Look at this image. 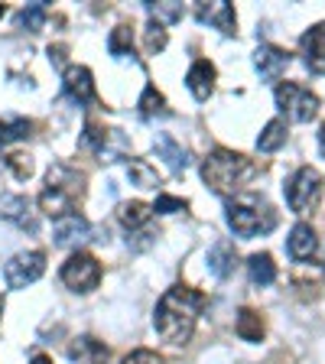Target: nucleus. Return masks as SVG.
<instances>
[{
  "instance_id": "f8f14e48",
  "label": "nucleus",
  "mask_w": 325,
  "mask_h": 364,
  "mask_svg": "<svg viewBox=\"0 0 325 364\" xmlns=\"http://www.w3.org/2000/svg\"><path fill=\"white\" fill-rule=\"evenodd\" d=\"M198 23H205V26H215V30H221L225 36H231L238 26V16H235V7L228 4V0H215V4H198L196 10Z\"/></svg>"
},
{
  "instance_id": "dca6fc26",
  "label": "nucleus",
  "mask_w": 325,
  "mask_h": 364,
  "mask_svg": "<svg viewBox=\"0 0 325 364\" xmlns=\"http://www.w3.org/2000/svg\"><path fill=\"white\" fill-rule=\"evenodd\" d=\"M319 247V237H316V228L306 225V221H299V225H293V231H289L287 237V250L293 260H309L312 254H316Z\"/></svg>"
},
{
  "instance_id": "bb28decb",
  "label": "nucleus",
  "mask_w": 325,
  "mask_h": 364,
  "mask_svg": "<svg viewBox=\"0 0 325 364\" xmlns=\"http://www.w3.org/2000/svg\"><path fill=\"white\" fill-rule=\"evenodd\" d=\"M33 124L26 117H0V144H16L23 136H30Z\"/></svg>"
},
{
  "instance_id": "39448f33",
  "label": "nucleus",
  "mask_w": 325,
  "mask_h": 364,
  "mask_svg": "<svg viewBox=\"0 0 325 364\" xmlns=\"http://www.w3.org/2000/svg\"><path fill=\"white\" fill-rule=\"evenodd\" d=\"M283 192H287V205L296 215H309L322 198V176L312 166H299L283 186Z\"/></svg>"
},
{
  "instance_id": "a211bd4d",
  "label": "nucleus",
  "mask_w": 325,
  "mask_h": 364,
  "mask_svg": "<svg viewBox=\"0 0 325 364\" xmlns=\"http://www.w3.org/2000/svg\"><path fill=\"white\" fill-rule=\"evenodd\" d=\"M235 264H238V250L231 241H215L212 250H208V270L218 277V280H225V277H231L235 273Z\"/></svg>"
},
{
  "instance_id": "2eb2a0df",
  "label": "nucleus",
  "mask_w": 325,
  "mask_h": 364,
  "mask_svg": "<svg viewBox=\"0 0 325 364\" xmlns=\"http://www.w3.org/2000/svg\"><path fill=\"white\" fill-rule=\"evenodd\" d=\"M215 65L208 59H198V62H192V68L186 72V85H189V91H192V98L196 101H208V95L215 91Z\"/></svg>"
},
{
  "instance_id": "c85d7f7f",
  "label": "nucleus",
  "mask_w": 325,
  "mask_h": 364,
  "mask_svg": "<svg viewBox=\"0 0 325 364\" xmlns=\"http://www.w3.org/2000/svg\"><path fill=\"white\" fill-rule=\"evenodd\" d=\"M166 43H169L166 26H163V23H156V20L146 23V30H144V46H146V53H150V55L163 53V49H166Z\"/></svg>"
},
{
  "instance_id": "f3484780",
  "label": "nucleus",
  "mask_w": 325,
  "mask_h": 364,
  "mask_svg": "<svg viewBox=\"0 0 325 364\" xmlns=\"http://www.w3.org/2000/svg\"><path fill=\"white\" fill-rule=\"evenodd\" d=\"M68 361L72 364H105L107 361V348L101 345L98 338L91 335H82L68 345Z\"/></svg>"
},
{
  "instance_id": "5701e85b",
  "label": "nucleus",
  "mask_w": 325,
  "mask_h": 364,
  "mask_svg": "<svg viewBox=\"0 0 325 364\" xmlns=\"http://www.w3.org/2000/svg\"><path fill=\"white\" fill-rule=\"evenodd\" d=\"M287 121H280V117H277V121H270L267 124L264 130H260V136H257V150L260 153H273V150H280L283 144H287Z\"/></svg>"
},
{
  "instance_id": "20e7f679",
  "label": "nucleus",
  "mask_w": 325,
  "mask_h": 364,
  "mask_svg": "<svg viewBox=\"0 0 325 364\" xmlns=\"http://www.w3.org/2000/svg\"><path fill=\"white\" fill-rule=\"evenodd\" d=\"M225 218H228V228L235 237H257V235H267L273 231L277 225V215L267 202L260 198H238V202H228L225 205Z\"/></svg>"
},
{
  "instance_id": "473e14b6",
  "label": "nucleus",
  "mask_w": 325,
  "mask_h": 364,
  "mask_svg": "<svg viewBox=\"0 0 325 364\" xmlns=\"http://www.w3.org/2000/svg\"><path fill=\"white\" fill-rule=\"evenodd\" d=\"M124 364H166V361H163V355H156L150 348H137L124 358Z\"/></svg>"
},
{
  "instance_id": "c9c22d12",
  "label": "nucleus",
  "mask_w": 325,
  "mask_h": 364,
  "mask_svg": "<svg viewBox=\"0 0 325 364\" xmlns=\"http://www.w3.org/2000/svg\"><path fill=\"white\" fill-rule=\"evenodd\" d=\"M319 150H322V156H325V124H322V130H319Z\"/></svg>"
},
{
  "instance_id": "c756f323",
  "label": "nucleus",
  "mask_w": 325,
  "mask_h": 364,
  "mask_svg": "<svg viewBox=\"0 0 325 364\" xmlns=\"http://www.w3.org/2000/svg\"><path fill=\"white\" fill-rule=\"evenodd\" d=\"M43 23H46V0H36L20 14V26H26L30 33L43 30Z\"/></svg>"
},
{
  "instance_id": "2f4dec72",
  "label": "nucleus",
  "mask_w": 325,
  "mask_h": 364,
  "mask_svg": "<svg viewBox=\"0 0 325 364\" xmlns=\"http://www.w3.org/2000/svg\"><path fill=\"white\" fill-rule=\"evenodd\" d=\"M7 166H10V173H14L16 179H30L33 176V159L26 156V153H10Z\"/></svg>"
},
{
  "instance_id": "423d86ee",
  "label": "nucleus",
  "mask_w": 325,
  "mask_h": 364,
  "mask_svg": "<svg viewBox=\"0 0 325 364\" xmlns=\"http://www.w3.org/2000/svg\"><path fill=\"white\" fill-rule=\"evenodd\" d=\"M273 95H277V105H280V111L287 114L289 121H296V124H309L312 117L319 114V98L312 95L309 88H303V85L280 82Z\"/></svg>"
},
{
  "instance_id": "393cba45",
  "label": "nucleus",
  "mask_w": 325,
  "mask_h": 364,
  "mask_svg": "<svg viewBox=\"0 0 325 364\" xmlns=\"http://www.w3.org/2000/svg\"><path fill=\"white\" fill-rule=\"evenodd\" d=\"M127 176H130V182H134L137 189H156V186H159L156 169H153L146 159H130V163H127Z\"/></svg>"
},
{
  "instance_id": "6ab92c4d",
  "label": "nucleus",
  "mask_w": 325,
  "mask_h": 364,
  "mask_svg": "<svg viewBox=\"0 0 325 364\" xmlns=\"http://www.w3.org/2000/svg\"><path fill=\"white\" fill-rule=\"evenodd\" d=\"M153 150H156V156L166 159L173 173H182V169L189 166V153H186V146H182L179 140H176V136L159 134L156 140H153Z\"/></svg>"
},
{
  "instance_id": "ddd939ff",
  "label": "nucleus",
  "mask_w": 325,
  "mask_h": 364,
  "mask_svg": "<svg viewBox=\"0 0 325 364\" xmlns=\"http://www.w3.org/2000/svg\"><path fill=\"white\" fill-rule=\"evenodd\" d=\"M289 65V55L283 53L280 46H260L257 53H254V68H257V75L264 78V82H277V78L287 72Z\"/></svg>"
},
{
  "instance_id": "aec40b11",
  "label": "nucleus",
  "mask_w": 325,
  "mask_h": 364,
  "mask_svg": "<svg viewBox=\"0 0 325 364\" xmlns=\"http://www.w3.org/2000/svg\"><path fill=\"white\" fill-rule=\"evenodd\" d=\"M150 218H153V205H146V202H121L117 205V221H121L127 231L144 228Z\"/></svg>"
},
{
  "instance_id": "cd10ccee",
  "label": "nucleus",
  "mask_w": 325,
  "mask_h": 364,
  "mask_svg": "<svg viewBox=\"0 0 325 364\" xmlns=\"http://www.w3.org/2000/svg\"><path fill=\"white\" fill-rule=\"evenodd\" d=\"M107 53L117 55V59L134 55V36H130V26H114L111 36H107Z\"/></svg>"
},
{
  "instance_id": "7c9ffc66",
  "label": "nucleus",
  "mask_w": 325,
  "mask_h": 364,
  "mask_svg": "<svg viewBox=\"0 0 325 364\" xmlns=\"http://www.w3.org/2000/svg\"><path fill=\"white\" fill-rule=\"evenodd\" d=\"M146 10L153 14V20L156 23H176V20H182V4H146Z\"/></svg>"
},
{
  "instance_id": "72a5a7b5",
  "label": "nucleus",
  "mask_w": 325,
  "mask_h": 364,
  "mask_svg": "<svg viewBox=\"0 0 325 364\" xmlns=\"http://www.w3.org/2000/svg\"><path fill=\"white\" fill-rule=\"evenodd\" d=\"M153 212H159V215L186 212V202H182V198H176V196H159V198H156V205H153Z\"/></svg>"
},
{
  "instance_id": "9b49d317",
  "label": "nucleus",
  "mask_w": 325,
  "mask_h": 364,
  "mask_svg": "<svg viewBox=\"0 0 325 364\" xmlns=\"http://www.w3.org/2000/svg\"><path fill=\"white\" fill-rule=\"evenodd\" d=\"M53 237L59 247H75V244H82L91 237V225H88V218H82L78 212L62 215V218H55V225H53Z\"/></svg>"
},
{
  "instance_id": "6e6552de",
  "label": "nucleus",
  "mask_w": 325,
  "mask_h": 364,
  "mask_svg": "<svg viewBox=\"0 0 325 364\" xmlns=\"http://www.w3.org/2000/svg\"><path fill=\"white\" fill-rule=\"evenodd\" d=\"M46 270V254L43 250H23V254H14L4 267V280H7L10 289H26L43 277Z\"/></svg>"
},
{
  "instance_id": "e433bc0d",
  "label": "nucleus",
  "mask_w": 325,
  "mask_h": 364,
  "mask_svg": "<svg viewBox=\"0 0 325 364\" xmlns=\"http://www.w3.org/2000/svg\"><path fill=\"white\" fill-rule=\"evenodd\" d=\"M0 16H4V4H0Z\"/></svg>"
},
{
  "instance_id": "7ed1b4c3",
  "label": "nucleus",
  "mask_w": 325,
  "mask_h": 364,
  "mask_svg": "<svg viewBox=\"0 0 325 364\" xmlns=\"http://www.w3.org/2000/svg\"><path fill=\"white\" fill-rule=\"evenodd\" d=\"M85 192V176L78 169L65 166V163H55L46 176V189L39 196V208H43L49 218H62V215H72L75 202Z\"/></svg>"
},
{
  "instance_id": "f257e3e1",
  "label": "nucleus",
  "mask_w": 325,
  "mask_h": 364,
  "mask_svg": "<svg viewBox=\"0 0 325 364\" xmlns=\"http://www.w3.org/2000/svg\"><path fill=\"white\" fill-rule=\"evenodd\" d=\"M205 306V296L198 289L189 287H173L163 293V299L156 303V316H153V326L169 345H186L196 328V318Z\"/></svg>"
},
{
  "instance_id": "4468645a",
  "label": "nucleus",
  "mask_w": 325,
  "mask_h": 364,
  "mask_svg": "<svg viewBox=\"0 0 325 364\" xmlns=\"http://www.w3.org/2000/svg\"><path fill=\"white\" fill-rule=\"evenodd\" d=\"M62 88H65V95L75 101V105H91V101H95V82H91V72L85 65L65 68Z\"/></svg>"
},
{
  "instance_id": "a878e982",
  "label": "nucleus",
  "mask_w": 325,
  "mask_h": 364,
  "mask_svg": "<svg viewBox=\"0 0 325 364\" xmlns=\"http://www.w3.org/2000/svg\"><path fill=\"white\" fill-rule=\"evenodd\" d=\"M111 136H114V130H105L98 121H88V124H85V134H82V144L88 146V150H95V153H101V156H105L107 144H111Z\"/></svg>"
},
{
  "instance_id": "f03ea898",
  "label": "nucleus",
  "mask_w": 325,
  "mask_h": 364,
  "mask_svg": "<svg viewBox=\"0 0 325 364\" xmlns=\"http://www.w3.org/2000/svg\"><path fill=\"white\" fill-rule=\"evenodd\" d=\"M254 173H257V166H254L244 153L225 150V146L212 150L208 156L202 159L205 186H208L212 192H218V196H228V192L244 189V182L254 179Z\"/></svg>"
},
{
  "instance_id": "4be33fe9",
  "label": "nucleus",
  "mask_w": 325,
  "mask_h": 364,
  "mask_svg": "<svg viewBox=\"0 0 325 364\" xmlns=\"http://www.w3.org/2000/svg\"><path fill=\"white\" fill-rule=\"evenodd\" d=\"M235 332L241 335L244 341H260L264 338V316L257 309H241L235 322Z\"/></svg>"
},
{
  "instance_id": "412c9836",
  "label": "nucleus",
  "mask_w": 325,
  "mask_h": 364,
  "mask_svg": "<svg viewBox=\"0 0 325 364\" xmlns=\"http://www.w3.org/2000/svg\"><path fill=\"white\" fill-rule=\"evenodd\" d=\"M247 273L254 287H270L277 280V264H273L270 254H250L247 257Z\"/></svg>"
},
{
  "instance_id": "0eeeda50",
  "label": "nucleus",
  "mask_w": 325,
  "mask_h": 364,
  "mask_svg": "<svg viewBox=\"0 0 325 364\" xmlns=\"http://www.w3.org/2000/svg\"><path fill=\"white\" fill-rule=\"evenodd\" d=\"M62 283L72 287L75 293H91L101 283V264L91 254H85V250H75L62 264Z\"/></svg>"
},
{
  "instance_id": "1a4fd4ad",
  "label": "nucleus",
  "mask_w": 325,
  "mask_h": 364,
  "mask_svg": "<svg viewBox=\"0 0 325 364\" xmlns=\"http://www.w3.org/2000/svg\"><path fill=\"white\" fill-rule=\"evenodd\" d=\"M0 218L16 225L20 231H30L36 235L39 231V221H36V212H33V202L26 196H7L0 198Z\"/></svg>"
},
{
  "instance_id": "4c0bfd02",
  "label": "nucleus",
  "mask_w": 325,
  "mask_h": 364,
  "mask_svg": "<svg viewBox=\"0 0 325 364\" xmlns=\"http://www.w3.org/2000/svg\"><path fill=\"white\" fill-rule=\"evenodd\" d=\"M0 309H4V299H0Z\"/></svg>"
},
{
  "instance_id": "b1692460",
  "label": "nucleus",
  "mask_w": 325,
  "mask_h": 364,
  "mask_svg": "<svg viewBox=\"0 0 325 364\" xmlns=\"http://www.w3.org/2000/svg\"><path fill=\"white\" fill-rule=\"evenodd\" d=\"M137 107H140V117H166L169 107H166V98L156 91V85H146L144 95H140V101H137Z\"/></svg>"
},
{
  "instance_id": "9d476101",
  "label": "nucleus",
  "mask_w": 325,
  "mask_h": 364,
  "mask_svg": "<svg viewBox=\"0 0 325 364\" xmlns=\"http://www.w3.org/2000/svg\"><path fill=\"white\" fill-rule=\"evenodd\" d=\"M299 49H303V62L312 75H325V23H316L303 33Z\"/></svg>"
},
{
  "instance_id": "f704fd0d",
  "label": "nucleus",
  "mask_w": 325,
  "mask_h": 364,
  "mask_svg": "<svg viewBox=\"0 0 325 364\" xmlns=\"http://www.w3.org/2000/svg\"><path fill=\"white\" fill-rule=\"evenodd\" d=\"M30 364H53V358H49V355H33Z\"/></svg>"
}]
</instances>
